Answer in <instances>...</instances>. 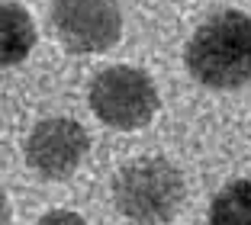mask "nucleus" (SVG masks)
<instances>
[{
  "mask_svg": "<svg viewBox=\"0 0 251 225\" xmlns=\"http://www.w3.org/2000/svg\"><path fill=\"white\" fill-rule=\"evenodd\" d=\"M36 225H84V219L71 209H52V212H45Z\"/></svg>",
  "mask_w": 251,
  "mask_h": 225,
  "instance_id": "6e6552de",
  "label": "nucleus"
},
{
  "mask_svg": "<svg viewBox=\"0 0 251 225\" xmlns=\"http://www.w3.org/2000/svg\"><path fill=\"white\" fill-rule=\"evenodd\" d=\"M90 148V138L74 119H42L26 138V164L45 180H65L77 171Z\"/></svg>",
  "mask_w": 251,
  "mask_h": 225,
  "instance_id": "39448f33",
  "label": "nucleus"
},
{
  "mask_svg": "<svg viewBox=\"0 0 251 225\" xmlns=\"http://www.w3.org/2000/svg\"><path fill=\"white\" fill-rule=\"evenodd\" d=\"M52 26L68 51L94 55L119 42L123 10H119V0H55Z\"/></svg>",
  "mask_w": 251,
  "mask_h": 225,
  "instance_id": "20e7f679",
  "label": "nucleus"
},
{
  "mask_svg": "<svg viewBox=\"0 0 251 225\" xmlns=\"http://www.w3.org/2000/svg\"><path fill=\"white\" fill-rule=\"evenodd\" d=\"M184 174L168 158H139L113 180V203L135 225H164L180 212Z\"/></svg>",
  "mask_w": 251,
  "mask_h": 225,
  "instance_id": "f03ea898",
  "label": "nucleus"
},
{
  "mask_svg": "<svg viewBox=\"0 0 251 225\" xmlns=\"http://www.w3.org/2000/svg\"><path fill=\"white\" fill-rule=\"evenodd\" d=\"M209 225H251V177L226 183L213 196Z\"/></svg>",
  "mask_w": 251,
  "mask_h": 225,
  "instance_id": "0eeeda50",
  "label": "nucleus"
},
{
  "mask_svg": "<svg viewBox=\"0 0 251 225\" xmlns=\"http://www.w3.org/2000/svg\"><path fill=\"white\" fill-rule=\"evenodd\" d=\"M90 109L113 129H142L158 113L155 80L142 68H103L90 80Z\"/></svg>",
  "mask_w": 251,
  "mask_h": 225,
  "instance_id": "7ed1b4c3",
  "label": "nucleus"
},
{
  "mask_svg": "<svg viewBox=\"0 0 251 225\" xmlns=\"http://www.w3.org/2000/svg\"><path fill=\"white\" fill-rule=\"evenodd\" d=\"M0 225H10V200L3 190H0Z\"/></svg>",
  "mask_w": 251,
  "mask_h": 225,
  "instance_id": "1a4fd4ad",
  "label": "nucleus"
},
{
  "mask_svg": "<svg viewBox=\"0 0 251 225\" xmlns=\"http://www.w3.org/2000/svg\"><path fill=\"white\" fill-rule=\"evenodd\" d=\"M36 45V26L26 7L0 0V68H13L29 58Z\"/></svg>",
  "mask_w": 251,
  "mask_h": 225,
  "instance_id": "423d86ee",
  "label": "nucleus"
},
{
  "mask_svg": "<svg viewBox=\"0 0 251 225\" xmlns=\"http://www.w3.org/2000/svg\"><path fill=\"white\" fill-rule=\"evenodd\" d=\"M187 71L213 90H235L251 80V16L238 10L213 13L187 42Z\"/></svg>",
  "mask_w": 251,
  "mask_h": 225,
  "instance_id": "f257e3e1",
  "label": "nucleus"
}]
</instances>
